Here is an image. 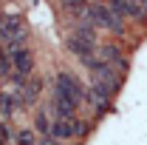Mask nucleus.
<instances>
[{
	"instance_id": "nucleus-3",
	"label": "nucleus",
	"mask_w": 147,
	"mask_h": 145,
	"mask_svg": "<svg viewBox=\"0 0 147 145\" xmlns=\"http://www.w3.org/2000/svg\"><path fill=\"white\" fill-rule=\"evenodd\" d=\"M82 20H85V23H91L93 29H105V31H122V29H125V20L119 17L108 3H99V0L85 3Z\"/></svg>"
},
{
	"instance_id": "nucleus-4",
	"label": "nucleus",
	"mask_w": 147,
	"mask_h": 145,
	"mask_svg": "<svg viewBox=\"0 0 147 145\" xmlns=\"http://www.w3.org/2000/svg\"><path fill=\"white\" fill-rule=\"evenodd\" d=\"M0 43L3 49L28 46V26L20 14H0Z\"/></svg>"
},
{
	"instance_id": "nucleus-1",
	"label": "nucleus",
	"mask_w": 147,
	"mask_h": 145,
	"mask_svg": "<svg viewBox=\"0 0 147 145\" xmlns=\"http://www.w3.org/2000/svg\"><path fill=\"white\" fill-rule=\"evenodd\" d=\"M88 100V91L79 83V77L71 71H59L54 83V100H51V114L54 117H76L79 105Z\"/></svg>"
},
{
	"instance_id": "nucleus-6",
	"label": "nucleus",
	"mask_w": 147,
	"mask_h": 145,
	"mask_svg": "<svg viewBox=\"0 0 147 145\" xmlns=\"http://www.w3.org/2000/svg\"><path fill=\"white\" fill-rule=\"evenodd\" d=\"M20 105H23V103H20L17 94H9V91H3V94H0V114H3V117H11Z\"/></svg>"
},
{
	"instance_id": "nucleus-5",
	"label": "nucleus",
	"mask_w": 147,
	"mask_h": 145,
	"mask_svg": "<svg viewBox=\"0 0 147 145\" xmlns=\"http://www.w3.org/2000/svg\"><path fill=\"white\" fill-rule=\"evenodd\" d=\"M96 60H102L105 66H110V68H125L127 63H125V54H122V49L119 46H113V43H105V46H99L96 49Z\"/></svg>"
},
{
	"instance_id": "nucleus-2",
	"label": "nucleus",
	"mask_w": 147,
	"mask_h": 145,
	"mask_svg": "<svg viewBox=\"0 0 147 145\" xmlns=\"http://www.w3.org/2000/svg\"><path fill=\"white\" fill-rule=\"evenodd\" d=\"M65 46H68V51H71L74 57H79V63L88 68L93 60H96V49H99V43H96V29H93L91 23L82 20L71 31V37L65 40Z\"/></svg>"
}]
</instances>
